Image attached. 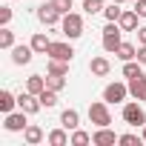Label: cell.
Wrapping results in <instances>:
<instances>
[{
	"mask_svg": "<svg viewBox=\"0 0 146 146\" xmlns=\"http://www.w3.org/2000/svg\"><path fill=\"white\" fill-rule=\"evenodd\" d=\"M37 98H40V106H46V109L57 106V92H54V89H43Z\"/></svg>",
	"mask_w": 146,
	"mask_h": 146,
	"instance_id": "603a6c76",
	"label": "cell"
},
{
	"mask_svg": "<svg viewBox=\"0 0 146 146\" xmlns=\"http://www.w3.org/2000/svg\"><path fill=\"white\" fill-rule=\"evenodd\" d=\"M3 126H6L9 132H23V129L29 126V123H26V112H23V109H20V112H9Z\"/></svg>",
	"mask_w": 146,
	"mask_h": 146,
	"instance_id": "9c48e42d",
	"label": "cell"
},
{
	"mask_svg": "<svg viewBox=\"0 0 146 146\" xmlns=\"http://www.w3.org/2000/svg\"><path fill=\"white\" fill-rule=\"evenodd\" d=\"M89 120H92L95 126H109V123H112L109 103H106V100H95V103H89Z\"/></svg>",
	"mask_w": 146,
	"mask_h": 146,
	"instance_id": "277c9868",
	"label": "cell"
},
{
	"mask_svg": "<svg viewBox=\"0 0 146 146\" xmlns=\"http://www.w3.org/2000/svg\"><path fill=\"white\" fill-rule=\"evenodd\" d=\"M120 32H123V29H120L117 20H109V23L103 26V49H106L109 54H115L117 46L123 43V40H120Z\"/></svg>",
	"mask_w": 146,
	"mask_h": 146,
	"instance_id": "6da1fadb",
	"label": "cell"
},
{
	"mask_svg": "<svg viewBox=\"0 0 146 146\" xmlns=\"http://www.w3.org/2000/svg\"><path fill=\"white\" fill-rule=\"evenodd\" d=\"M103 15H106V20H120L123 9H120V3H112L109 9H103Z\"/></svg>",
	"mask_w": 146,
	"mask_h": 146,
	"instance_id": "f1b7e54d",
	"label": "cell"
},
{
	"mask_svg": "<svg viewBox=\"0 0 146 146\" xmlns=\"http://www.w3.org/2000/svg\"><path fill=\"white\" fill-rule=\"evenodd\" d=\"M112 3H126V0H112Z\"/></svg>",
	"mask_w": 146,
	"mask_h": 146,
	"instance_id": "8d00e7d4",
	"label": "cell"
},
{
	"mask_svg": "<svg viewBox=\"0 0 146 146\" xmlns=\"http://www.w3.org/2000/svg\"><path fill=\"white\" fill-rule=\"evenodd\" d=\"M115 54H117L123 63H126V60H137V46H132V43H120Z\"/></svg>",
	"mask_w": 146,
	"mask_h": 146,
	"instance_id": "ac0fdd59",
	"label": "cell"
},
{
	"mask_svg": "<svg viewBox=\"0 0 146 146\" xmlns=\"http://www.w3.org/2000/svg\"><path fill=\"white\" fill-rule=\"evenodd\" d=\"M89 72L98 75V78H106L109 72H112V63H109L106 57H92V60H89Z\"/></svg>",
	"mask_w": 146,
	"mask_h": 146,
	"instance_id": "7c38bea8",
	"label": "cell"
},
{
	"mask_svg": "<svg viewBox=\"0 0 146 146\" xmlns=\"http://www.w3.org/2000/svg\"><path fill=\"white\" fill-rule=\"evenodd\" d=\"M15 103H17V98H15L12 92H6V89L0 92V112H3V115H9V112L15 109Z\"/></svg>",
	"mask_w": 146,
	"mask_h": 146,
	"instance_id": "44dd1931",
	"label": "cell"
},
{
	"mask_svg": "<svg viewBox=\"0 0 146 146\" xmlns=\"http://www.w3.org/2000/svg\"><path fill=\"white\" fill-rule=\"evenodd\" d=\"M137 17H140V15H137L135 9H129V12H123V15H120V20H117V23H120V29H123V32H135V29H137Z\"/></svg>",
	"mask_w": 146,
	"mask_h": 146,
	"instance_id": "5bb4252c",
	"label": "cell"
},
{
	"mask_svg": "<svg viewBox=\"0 0 146 146\" xmlns=\"http://www.w3.org/2000/svg\"><path fill=\"white\" fill-rule=\"evenodd\" d=\"M117 143H120V146H140V143H143V137H137V135H120V137H117Z\"/></svg>",
	"mask_w": 146,
	"mask_h": 146,
	"instance_id": "f546056e",
	"label": "cell"
},
{
	"mask_svg": "<svg viewBox=\"0 0 146 146\" xmlns=\"http://www.w3.org/2000/svg\"><path fill=\"white\" fill-rule=\"evenodd\" d=\"M140 137H143V143H146V126H143V135H140Z\"/></svg>",
	"mask_w": 146,
	"mask_h": 146,
	"instance_id": "d590c367",
	"label": "cell"
},
{
	"mask_svg": "<svg viewBox=\"0 0 146 146\" xmlns=\"http://www.w3.org/2000/svg\"><path fill=\"white\" fill-rule=\"evenodd\" d=\"M83 12H86V15H98V12H103V0H83Z\"/></svg>",
	"mask_w": 146,
	"mask_h": 146,
	"instance_id": "83f0119b",
	"label": "cell"
},
{
	"mask_svg": "<svg viewBox=\"0 0 146 146\" xmlns=\"http://www.w3.org/2000/svg\"><path fill=\"white\" fill-rule=\"evenodd\" d=\"M49 46H52V40H49L43 32H37V35L32 37V49H35V54H46V52H49Z\"/></svg>",
	"mask_w": 146,
	"mask_h": 146,
	"instance_id": "e0dca14e",
	"label": "cell"
},
{
	"mask_svg": "<svg viewBox=\"0 0 146 146\" xmlns=\"http://www.w3.org/2000/svg\"><path fill=\"white\" fill-rule=\"evenodd\" d=\"M89 140H92L89 132H83V129H72V146H86Z\"/></svg>",
	"mask_w": 146,
	"mask_h": 146,
	"instance_id": "4316f807",
	"label": "cell"
},
{
	"mask_svg": "<svg viewBox=\"0 0 146 146\" xmlns=\"http://www.w3.org/2000/svg\"><path fill=\"white\" fill-rule=\"evenodd\" d=\"M0 49H15V32L9 26L0 29Z\"/></svg>",
	"mask_w": 146,
	"mask_h": 146,
	"instance_id": "cb8c5ba5",
	"label": "cell"
},
{
	"mask_svg": "<svg viewBox=\"0 0 146 146\" xmlns=\"http://www.w3.org/2000/svg\"><path fill=\"white\" fill-rule=\"evenodd\" d=\"M23 140H26L29 146H37V143L43 140V129H40V126H35V123H32V126H26V129H23Z\"/></svg>",
	"mask_w": 146,
	"mask_h": 146,
	"instance_id": "2e32d148",
	"label": "cell"
},
{
	"mask_svg": "<svg viewBox=\"0 0 146 146\" xmlns=\"http://www.w3.org/2000/svg\"><path fill=\"white\" fill-rule=\"evenodd\" d=\"M92 143L95 146H112V143H117V135L109 126H98V132L92 135Z\"/></svg>",
	"mask_w": 146,
	"mask_h": 146,
	"instance_id": "30bf717a",
	"label": "cell"
},
{
	"mask_svg": "<svg viewBox=\"0 0 146 146\" xmlns=\"http://www.w3.org/2000/svg\"><path fill=\"white\" fill-rule=\"evenodd\" d=\"M123 120L129 123V126H146V112H143V106H140V100H132V103H126L123 106Z\"/></svg>",
	"mask_w": 146,
	"mask_h": 146,
	"instance_id": "3957f363",
	"label": "cell"
},
{
	"mask_svg": "<svg viewBox=\"0 0 146 146\" xmlns=\"http://www.w3.org/2000/svg\"><path fill=\"white\" fill-rule=\"evenodd\" d=\"M17 106H20L26 115H35V112H40V109H43V106H40V98H37V95H32L29 89L17 95Z\"/></svg>",
	"mask_w": 146,
	"mask_h": 146,
	"instance_id": "52a82bcc",
	"label": "cell"
},
{
	"mask_svg": "<svg viewBox=\"0 0 146 146\" xmlns=\"http://www.w3.org/2000/svg\"><path fill=\"white\" fill-rule=\"evenodd\" d=\"M140 66H143L140 60H137V63H135V60H126V63H123V78H129V80H132V78H143V69H140Z\"/></svg>",
	"mask_w": 146,
	"mask_h": 146,
	"instance_id": "d6986e66",
	"label": "cell"
},
{
	"mask_svg": "<svg viewBox=\"0 0 146 146\" xmlns=\"http://www.w3.org/2000/svg\"><path fill=\"white\" fill-rule=\"evenodd\" d=\"M137 60L146 66V43H140V46H137Z\"/></svg>",
	"mask_w": 146,
	"mask_h": 146,
	"instance_id": "836d02e7",
	"label": "cell"
},
{
	"mask_svg": "<svg viewBox=\"0 0 146 146\" xmlns=\"http://www.w3.org/2000/svg\"><path fill=\"white\" fill-rule=\"evenodd\" d=\"M49 57H54V60H66V63H72V57H75V49H72V43H63V40H52V46H49V52H46Z\"/></svg>",
	"mask_w": 146,
	"mask_h": 146,
	"instance_id": "5b68a950",
	"label": "cell"
},
{
	"mask_svg": "<svg viewBox=\"0 0 146 146\" xmlns=\"http://www.w3.org/2000/svg\"><path fill=\"white\" fill-rule=\"evenodd\" d=\"M129 95V83H109L103 89V100L106 103H123Z\"/></svg>",
	"mask_w": 146,
	"mask_h": 146,
	"instance_id": "8992f818",
	"label": "cell"
},
{
	"mask_svg": "<svg viewBox=\"0 0 146 146\" xmlns=\"http://www.w3.org/2000/svg\"><path fill=\"white\" fill-rule=\"evenodd\" d=\"M63 86H66V75H46V89L60 92Z\"/></svg>",
	"mask_w": 146,
	"mask_h": 146,
	"instance_id": "484cf974",
	"label": "cell"
},
{
	"mask_svg": "<svg viewBox=\"0 0 146 146\" xmlns=\"http://www.w3.org/2000/svg\"><path fill=\"white\" fill-rule=\"evenodd\" d=\"M135 12L140 17H146V0H135Z\"/></svg>",
	"mask_w": 146,
	"mask_h": 146,
	"instance_id": "d6a6232c",
	"label": "cell"
},
{
	"mask_svg": "<svg viewBox=\"0 0 146 146\" xmlns=\"http://www.w3.org/2000/svg\"><path fill=\"white\" fill-rule=\"evenodd\" d=\"M49 75H69V63H66V60L49 57Z\"/></svg>",
	"mask_w": 146,
	"mask_h": 146,
	"instance_id": "d4e9b609",
	"label": "cell"
},
{
	"mask_svg": "<svg viewBox=\"0 0 146 146\" xmlns=\"http://www.w3.org/2000/svg\"><path fill=\"white\" fill-rule=\"evenodd\" d=\"M12 20V6H0V26H9Z\"/></svg>",
	"mask_w": 146,
	"mask_h": 146,
	"instance_id": "1f68e13d",
	"label": "cell"
},
{
	"mask_svg": "<svg viewBox=\"0 0 146 146\" xmlns=\"http://www.w3.org/2000/svg\"><path fill=\"white\" fill-rule=\"evenodd\" d=\"M60 29H63V35H66L69 40H78V37L83 35V17L75 15V12H69V15H63Z\"/></svg>",
	"mask_w": 146,
	"mask_h": 146,
	"instance_id": "7a4b0ae2",
	"label": "cell"
},
{
	"mask_svg": "<svg viewBox=\"0 0 146 146\" xmlns=\"http://www.w3.org/2000/svg\"><path fill=\"white\" fill-rule=\"evenodd\" d=\"M132 3H135V0H132Z\"/></svg>",
	"mask_w": 146,
	"mask_h": 146,
	"instance_id": "74e56055",
	"label": "cell"
},
{
	"mask_svg": "<svg viewBox=\"0 0 146 146\" xmlns=\"http://www.w3.org/2000/svg\"><path fill=\"white\" fill-rule=\"evenodd\" d=\"M49 143H52V146H66V143H72V137L66 135V126H63V129L49 132Z\"/></svg>",
	"mask_w": 146,
	"mask_h": 146,
	"instance_id": "ffe728a7",
	"label": "cell"
},
{
	"mask_svg": "<svg viewBox=\"0 0 146 146\" xmlns=\"http://www.w3.org/2000/svg\"><path fill=\"white\" fill-rule=\"evenodd\" d=\"M26 89H29L32 95H40V92L46 89V78H40V75H32V78L26 80Z\"/></svg>",
	"mask_w": 146,
	"mask_h": 146,
	"instance_id": "7402d4cb",
	"label": "cell"
},
{
	"mask_svg": "<svg viewBox=\"0 0 146 146\" xmlns=\"http://www.w3.org/2000/svg\"><path fill=\"white\" fill-rule=\"evenodd\" d=\"M60 17H63V15H60V12H57L54 6H52V0H49V3H43V6L37 9V20H40L43 26H54V23H57Z\"/></svg>",
	"mask_w": 146,
	"mask_h": 146,
	"instance_id": "ba28073f",
	"label": "cell"
},
{
	"mask_svg": "<svg viewBox=\"0 0 146 146\" xmlns=\"http://www.w3.org/2000/svg\"><path fill=\"white\" fill-rule=\"evenodd\" d=\"M137 43H146V26L137 29Z\"/></svg>",
	"mask_w": 146,
	"mask_h": 146,
	"instance_id": "e575fe53",
	"label": "cell"
},
{
	"mask_svg": "<svg viewBox=\"0 0 146 146\" xmlns=\"http://www.w3.org/2000/svg\"><path fill=\"white\" fill-rule=\"evenodd\" d=\"M129 95H132L135 100H146V75L129 80Z\"/></svg>",
	"mask_w": 146,
	"mask_h": 146,
	"instance_id": "4fadbf2b",
	"label": "cell"
},
{
	"mask_svg": "<svg viewBox=\"0 0 146 146\" xmlns=\"http://www.w3.org/2000/svg\"><path fill=\"white\" fill-rule=\"evenodd\" d=\"M52 6H54L60 15H69V9H72V0H52Z\"/></svg>",
	"mask_w": 146,
	"mask_h": 146,
	"instance_id": "4dcf8cb0",
	"label": "cell"
},
{
	"mask_svg": "<svg viewBox=\"0 0 146 146\" xmlns=\"http://www.w3.org/2000/svg\"><path fill=\"white\" fill-rule=\"evenodd\" d=\"M60 126H66V129H78V126H80V115H78V109H63V115H60Z\"/></svg>",
	"mask_w": 146,
	"mask_h": 146,
	"instance_id": "9a60e30c",
	"label": "cell"
},
{
	"mask_svg": "<svg viewBox=\"0 0 146 146\" xmlns=\"http://www.w3.org/2000/svg\"><path fill=\"white\" fill-rule=\"evenodd\" d=\"M32 54H35L32 43H29V46H15V49H12V63H15V66H26V63L32 60Z\"/></svg>",
	"mask_w": 146,
	"mask_h": 146,
	"instance_id": "8fae6325",
	"label": "cell"
}]
</instances>
